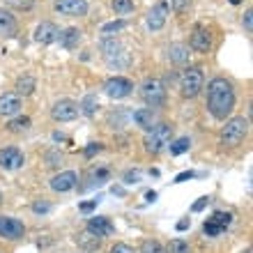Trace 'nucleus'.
Wrapping results in <instances>:
<instances>
[{
  "label": "nucleus",
  "mask_w": 253,
  "mask_h": 253,
  "mask_svg": "<svg viewBox=\"0 0 253 253\" xmlns=\"http://www.w3.org/2000/svg\"><path fill=\"white\" fill-rule=\"evenodd\" d=\"M235 106V90L230 81L226 79H214L207 85V108L216 120H226L233 113Z\"/></svg>",
  "instance_id": "nucleus-1"
},
{
  "label": "nucleus",
  "mask_w": 253,
  "mask_h": 253,
  "mask_svg": "<svg viewBox=\"0 0 253 253\" xmlns=\"http://www.w3.org/2000/svg\"><path fill=\"white\" fill-rule=\"evenodd\" d=\"M170 138H173V126L168 125V122H159V125H154L145 136V150L147 152H161V150H166L170 145Z\"/></svg>",
  "instance_id": "nucleus-2"
},
{
  "label": "nucleus",
  "mask_w": 253,
  "mask_h": 253,
  "mask_svg": "<svg viewBox=\"0 0 253 253\" xmlns=\"http://www.w3.org/2000/svg\"><path fill=\"white\" fill-rule=\"evenodd\" d=\"M249 133V120L247 118H230L221 131V143L226 147H237Z\"/></svg>",
  "instance_id": "nucleus-3"
},
{
  "label": "nucleus",
  "mask_w": 253,
  "mask_h": 253,
  "mask_svg": "<svg viewBox=\"0 0 253 253\" xmlns=\"http://www.w3.org/2000/svg\"><path fill=\"white\" fill-rule=\"evenodd\" d=\"M203 69L200 67H189L184 69L180 76V90H182V97H187V99H193V97H198L200 90H203Z\"/></svg>",
  "instance_id": "nucleus-4"
},
{
  "label": "nucleus",
  "mask_w": 253,
  "mask_h": 253,
  "mask_svg": "<svg viewBox=\"0 0 253 253\" xmlns=\"http://www.w3.org/2000/svg\"><path fill=\"white\" fill-rule=\"evenodd\" d=\"M140 97L150 108H159L166 101V87H164V83L159 79H147L140 85Z\"/></svg>",
  "instance_id": "nucleus-5"
},
{
  "label": "nucleus",
  "mask_w": 253,
  "mask_h": 253,
  "mask_svg": "<svg viewBox=\"0 0 253 253\" xmlns=\"http://www.w3.org/2000/svg\"><path fill=\"white\" fill-rule=\"evenodd\" d=\"M133 90V83L125 76H113V79L106 81V85H104V92L111 97V99H125L129 97Z\"/></svg>",
  "instance_id": "nucleus-6"
},
{
  "label": "nucleus",
  "mask_w": 253,
  "mask_h": 253,
  "mask_svg": "<svg viewBox=\"0 0 253 253\" xmlns=\"http://www.w3.org/2000/svg\"><path fill=\"white\" fill-rule=\"evenodd\" d=\"M79 104L72 99H60L53 104V111H51V115H53L55 122H72L79 118Z\"/></svg>",
  "instance_id": "nucleus-7"
},
{
  "label": "nucleus",
  "mask_w": 253,
  "mask_h": 253,
  "mask_svg": "<svg viewBox=\"0 0 253 253\" xmlns=\"http://www.w3.org/2000/svg\"><path fill=\"white\" fill-rule=\"evenodd\" d=\"M230 221H233V216L228 212H214L212 216L205 221L203 230H205L207 237H216V235H221L228 226H230Z\"/></svg>",
  "instance_id": "nucleus-8"
},
{
  "label": "nucleus",
  "mask_w": 253,
  "mask_h": 253,
  "mask_svg": "<svg viewBox=\"0 0 253 253\" xmlns=\"http://www.w3.org/2000/svg\"><path fill=\"white\" fill-rule=\"evenodd\" d=\"M23 233H26V226L19 219L0 216V237H5V240H21Z\"/></svg>",
  "instance_id": "nucleus-9"
},
{
  "label": "nucleus",
  "mask_w": 253,
  "mask_h": 253,
  "mask_svg": "<svg viewBox=\"0 0 253 253\" xmlns=\"http://www.w3.org/2000/svg\"><path fill=\"white\" fill-rule=\"evenodd\" d=\"M55 12L62 16H83L87 14V2L85 0H58Z\"/></svg>",
  "instance_id": "nucleus-10"
},
{
  "label": "nucleus",
  "mask_w": 253,
  "mask_h": 253,
  "mask_svg": "<svg viewBox=\"0 0 253 253\" xmlns=\"http://www.w3.org/2000/svg\"><path fill=\"white\" fill-rule=\"evenodd\" d=\"M0 166L5 170H16L23 166V152L19 147H2L0 150Z\"/></svg>",
  "instance_id": "nucleus-11"
},
{
  "label": "nucleus",
  "mask_w": 253,
  "mask_h": 253,
  "mask_svg": "<svg viewBox=\"0 0 253 253\" xmlns=\"http://www.w3.org/2000/svg\"><path fill=\"white\" fill-rule=\"evenodd\" d=\"M76 184H79V175L74 173V170H62L60 175H55L53 180H51V189L58 193L72 191V189H76Z\"/></svg>",
  "instance_id": "nucleus-12"
},
{
  "label": "nucleus",
  "mask_w": 253,
  "mask_h": 253,
  "mask_svg": "<svg viewBox=\"0 0 253 253\" xmlns=\"http://www.w3.org/2000/svg\"><path fill=\"white\" fill-rule=\"evenodd\" d=\"M35 40L40 42V44H53V42L60 40V28L55 26V23H51V21H44L35 30Z\"/></svg>",
  "instance_id": "nucleus-13"
},
{
  "label": "nucleus",
  "mask_w": 253,
  "mask_h": 253,
  "mask_svg": "<svg viewBox=\"0 0 253 253\" xmlns=\"http://www.w3.org/2000/svg\"><path fill=\"white\" fill-rule=\"evenodd\" d=\"M21 113V97L19 94H0V115L2 118H14Z\"/></svg>",
  "instance_id": "nucleus-14"
},
{
  "label": "nucleus",
  "mask_w": 253,
  "mask_h": 253,
  "mask_svg": "<svg viewBox=\"0 0 253 253\" xmlns=\"http://www.w3.org/2000/svg\"><path fill=\"white\" fill-rule=\"evenodd\" d=\"M191 48L193 51H198V53H207L210 48H212V35H210V30H205V28H196L191 35Z\"/></svg>",
  "instance_id": "nucleus-15"
},
{
  "label": "nucleus",
  "mask_w": 253,
  "mask_h": 253,
  "mask_svg": "<svg viewBox=\"0 0 253 253\" xmlns=\"http://www.w3.org/2000/svg\"><path fill=\"white\" fill-rule=\"evenodd\" d=\"M166 16H168V5L166 2L154 5L152 9L147 12V26H150V30H161L164 23H166Z\"/></svg>",
  "instance_id": "nucleus-16"
},
{
  "label": "nucleus",
  "mask_w": 253,
  "mask_h": 253,
  "mask_svg": "<svg viewBox=\"0 0 253 253\" xmlns=\"http://www.w3.org/2000/svg\"><path fill=\"white\" fill-rule=\"evenodd\" d=\"M87 230L94 233L97 237H106V235H113L115 233V226L106 216H94V219L87 221Z\"/></svg>",
  "instance_id": "nucleus-17"
},
{
  "label": "nucleus",
  "mask_w": 253,
  "mask_h": 253,
  "mask_svg": "<svg viewBox=\"0 0 253 253\" xmlns=\"http://www.w3.org/2000/svg\"><path fill=\"white\" fill-rule=\"evenodd\" d=\"M16 33H19V26H16L14 14L7 12L5 7H0V35L2 37H14Z\"/></svg>",
  "instance_id": "nucleus-18"
},
{
  "label": "nucleus",
  "mask_w": 253,
  "mask_h": 253,
  "mask_svg": "<svg viewBox=\"0 0 253 253\" xmlns=\"http://www.w3.org/2000/svg\"><path fill=\"white\" fill-rule=\"evenodd\" d=\"M76 244H79V247H83L85 251H97V249L101 247V237H97L94 233L85 230V233H81L79 237H76Z\"/></svg>",
  "instance_id": "nucleus-19"
},
{
  "label": "nucleus",
  "mask_w": 253,
  "mask_h": 253,
  "mask_svg": "<svg viewBox=\"0 0 253 253\" xmlns=\"http://www.w3.org/2000/svg\"><path fill=\"white\" fill-rule=\"evenodd\" d=\"M133 122L150 131V129L154 126V113H152V108H138V111L133 113Z\"/></svg>",
  "instance_id": "nucleus-20"
},
{
  "label": "nucleus",
  "mask_w": 253,
  "mask_h": 253,
  "mask_svg": "<svg viewBox=\"0 0 253 253\" xmlns=\"http://www.w3.org/2000/svg\"><path fill=\"white\" fill-rule=\"evenodd\" d=\"M111 173H108V168H99V170H92L90 177H87V184L83 189H92V187H101L104 182H108Z\"/></svg>",
  "instance_id": "nucleus-21"
},
{
  "label": "nucleus",
  "mask_w": 253,
  "mask_h": 253,
  "mask_svg": "<svg viewBox=\"0 0 253 253\" xmlns=\"http://www.w3.org/2000/svg\"><path fill=\"white\" fill-rule=\"evenodd\" d=\"M60 42L65 48H74L81 42V30L79 28H67L65 33H60Z\"/></svg>",
  "instance_id": "nucleus-22"
},
{
  "label": "nucleus",
  "mask_w": 253,
  "mask_h": 253,
  "mask_svg": "<svg viewBox=\"0 0 253 253\" xmlns=\"http://www.w3.org/2000/svg\"><path fill=\"white\" fill-rule=\"evenodd\" d=\"M168 53H170V60L175 65H184L189 60V46H184V44H173Z\"/></svg>",
  "instance_id": "nucleus-23"
},
{
  "label": "nucleus",
  "mask_w": 253,
  "mask_h": 253,
  "mask_svg": "<svg viewBox=\"0 0 253 253\" xmlns=\"http://www.w3.org/2000/svg\"><path fill=\"white\" fill-rule=\"evenodd\" d=\"M164 253H191V247L184 240H170Z\"/></svg>",
  "instance_id": "nucleus-24"
},
{
  "label": "nucleus",
  "mask_w": 253,
  "mask_h": 253,
  "mask_svg": "<svg viewBox=\"0 0 253 253\" xmlns=\"http://www.w3.org/2000/svg\"><path fill=\"white\" fill-rule=\"evenodd\" d=\"M28 126H30V118H26V115H21V118H14V120H9L7 129H9L12 133H19V131H26Z\"/></svg>",
  "instance_id": "nucleus-25"
},
{
  "label": "nucleus",
  "mask_w": 253,
  "mask_h": 253,
  "mask_svg": "<svg viewBox=\"0 0 253 253\" xmlns=\"http://www.w3.org/2000/svg\"><path fill=\"white\" fill-rule=\"evenodd\" d=\"M170 154H184V152H189V147H191V140L187 138V136H182V138H177V140H173L170 143Z\"/></svg>",
  "instance_id": "nucleus-26"
},
{
  "label": "nucleus",
  "mask_w": 253,
  "mask_h": 253,
  "mask_svg": "<svg viewBox=\"0 0 253 253\" xmlns=\"http://www.w3.org/2000/svg\"><path fill=\"white\" fill-rule=\"evenodd\" d=\"M16 90L19 94H33L35 92V79L33 76H23V79L16 81Z\"/></svg>",
  "instance_id": "nucleus-27"
},
{
  "label": "nucleus",
  "mask_w": 253,
  "mask_h": 253,
  "mask_svg": "<svg viewBox=\"0 0 253 253\" xmlns=\"http://www.w3.org/2000/svg\"><path fill=\"white\" fill-rule=\"evenodd\" d=\"M97 106H99V104H97V97H92V94H87L85 99L81 101V106H79V111L83 115H94V111H97Z\"/></svg>",
  "instance_id": "nucleus-28"
},
{
  "label": "nucleus",
  "mask_w": 253,
  "mask_h": 253,
  "mask_svg": "<svg viewBox=\"0 0 253 253\" xmlns=\"http://www.w3.org/2000/svg\"><path fill=\"white\" fill-rule=\"evenodd\" d=\"M113 12L115 14H131L133 0H113Z\"/></svg>",
  "instance_id": "nucleus-29"
},
{
  "label": "nucleus",
  "mask_w": 253,
  "mask_h": 253,
  "mask_svg": "<svg viewBox=\"0 0 253 253\" xmlns=\"http://www.w3.org/2000/svg\"><path fill=\"white\" fill-rule=\"evenodd\" d=\"M126 23L125 21H108V23H104L101 26V35H111V33H120L122 28H125Z\"/></svg>",
  "instance_id": "nucleus-30"
},
{
  "label": "nucleus",
  "mask_w": 253,
  "mask_h": 253,
  "mask_svg": "<svg viewBox=\"0 0 253 253\" xmlns=\"http://www.w3.org/2000/svg\"><path fill=\"white\" fill-rule=\"evenodd\" d=\"M140 253H164V249H161V244L157 240H147V242H143Z\"/></svg>",
  "instance_id": "nucleus-31"
},
{
  "label": "nucleus",
  "mask_w": 253,
  "mask_h": 253,
  "mask_svg": "<svg viewBox=\"0 0 253 253\" xmlns=\"http://www.w3.org/2000/svg\"><path fill=\"white\" fill-rule=\"evenodd\" d=\"M170 5L175 7V12H187L189 5H191V0H170Z\"/></svg>",
  "instance_id": "nucleus-32"
},
{
  "label": "nucleus",
  "mask_w": 253,
  "mask_h": 253,
  "mask_svg": "<svg viewBox=\"0 0 253 253\" xmlns=\"http://www.w3.org/2000/svg\"><path fill=\"white\" fill-rule=\"evenodd\" d=\"M48 210H51V205H48V203H44V200H37V203L33 205V212L35 214H46Z\"/></svg>",
  "instance_id": "nucleus-33"
},
{
  "label": "nucleus",
  "mask_w": 253,
  "mask_h": 253,
  "mask_svg": "<svg viewBox=\"0 0 253 253\" xmlns=\"http://www.w3.org/2000/svg\"><path fill=\"white\" fill-rule=\"evenodd\" d=\"M99 150H101V145H99V143H90V145L85 147V157H87V159H90V157H94V154L99 152Z\"/></svg>",
  "instance_id": "nucleus-34"
},
{
  "label": "nucleus",
  "mask_w": 253,
  "mask_h": 253,
  "mask_svg": "<svg viewBox=\"0 0 253 253\" xmlns=\"http://www.w3.org/2000/svg\"><path fill=\"white\" fill-rule=\"evenodd\" d=\"M111 253H133V249L129 247V244H115V247L111 249Z\"/></svg>",
  "instance_id": "nucleus-35"
},
{
  "label": "nucleus",
  "mask_w": 253,
  "mask_h": 253,
  "mask_svg": "<svg viewBox=\"0 0 253 253\" xmlns=\"http://www.w3.org/2000/svg\"><path fill=\"white\" fill-rule=\"evenodd\" d=\"M244 28H247V33H251V30H253V12H251V9L244 14Z\"/></svg>",
  "instance_id": "nucleus-36"
},
{
  "label": "nucleus",
  "mask_w": 253,
  "mask_h": 253,
  "mask_svg": "<svg viewBox=\"0 0 253 253\" xmlns=\"http://www.w3.org/2000/svg\"><path fill=\"white\" fill-rule=\"evenodd\" d=\"M207 203H210V198H207V196H203V198H198V203H193L191 210H193V212H200V210H203Z\"/></svg>",
  "instance_id": "nucleus-37"
},
{
  "label": "nucleus",
  "mask_w": 253,
  "mask_h": 253,
  "mask_svg": "<svg viewBox=\"0 0 253 253\" xmlns=\"http://www.w3.org/2000/svg\"><path fill=\"white\" fill-rule=\"evenodd\" d=\"M97 203H99V198H97V200H90V203H83V205H81V212H92L94 207H97Z\"/></svg>",
  "instance_id": "nucleus-38"
},
{
  "label": "nucleus",
  "mask_w": 253,
  "mask_h": 253,
  "mask_svg": "<svg viewBox=\"0 0 253 253\" xmlns=\"http://www.w3.org/2000/svg\"><path fill=\"white\" fill-rule=\"evenodd\" d=\"M191 177H193L191 170H184V173H180L177 177H175V182H187V180H191Z\"/></svg>",
  "instance_id": "nucleus-39"
},
{
  "label": "nucleus",
  "mask_w": 253,
  "mask_h": 253,
  "mask_svg": "<svg viewBox=\"0 0 253 253\" xmlns=\"http://www.w3.org/2000/svg\"><path fill=\"white\" fill-rule=\"evenodd\" d=\"M125 180H126V182H138V180H140V173H138V170H133V173H126Z\"/></svg>",
  "instance_id": "nucleus-40"
},
{
  "label": "nucleus",
  "mask_w": 253,
  "mask_h": 253,
  "mask_svg": "<svg viewBox=\"0 0 253 253\" xmlns=\"http://www.w3.org/2000/svg\"><path fill=\"white\" fill-rule=\"evenodd\" d=\"M187 228H189V219H184V221L177 223V230H187Z\"/></svg>",
  "instance_id": "nucleus-41"
},
{
  "label": "nucleus",
  "mask_w": 253,
  "mask_h": 253,
  "mask_svg": "<svg viewBox=\"0 0 253 253\" xmlns=\"http://www.w3.org/2000/svg\"><path fill=\"white\" fill-rule=\"evenodd\" d=\"M145 198L150 200V203H154V200H157V193H154V191H147V193H145Z\"/></svg>",
  "instance_id": "nucleus-42"
},
{
  "label": "nucleus",
  "mask_w": 253,
  "mask_h": 253,
  "mask_svg": "<svg viewBox=\"0 0 253 253\" xmlns=\"http://www.w3.org/2000/svg\"><path fill=\"white\" fill-rule=\"evenodd\" d=\"M230 2H233V5H237V2H240V0H230Z\"/></svg>",
  "instance_id": "nucleus-43"
},
{
  "label": "nucleus",
  "mask_w": 253,
  "mask_h": 253,
  "mask_svg": "<svg viewBox=\"0 0 253 253\" xmlns=\"http://www.w3.org/2000/svg\"><path fill=\"white\" fill-rule=\"evenodd\" d=\"M0 203H2V193H0Z\"/></svg>",
  "instance_id": "nucleus-44"
}]
</instances>
